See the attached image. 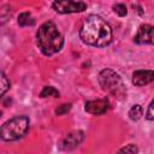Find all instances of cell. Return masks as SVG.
Here are the masks:
<instances>
[{
    "mask_svg": "<svg viewBox=\"0 0 154 154\" xmlns=\"http://www.w3.org/2000/svg\"><path fill=\"white\" fill-rule=\"evenodd\" d=\"M79 38L83 43L93 47H106L112 42L113 31L111 25L100 16H88L79 29Z\"/></svg>",
    "mask_w": 154,
    "mask_h": 154,
    "instance_id": "obj_1",
    "label": "cell"
},
{
    "mask_svg": "<svg viewBox=\"0 0 154 154\" xmlns=\"http://www.w3.org/2000/svg\"><path fill=\"white\" fill-rule=\"evenodd\" d=\"M36 41L40 51L47 57L58 53L64 46L63 35L57 29V25L51 20L40 25L36 32Z\"/></svg>",
    "mask_w": 154,
    "mask_h": 154,
    "instance_id": "obj_2",
    "label": "cell"
},
{
    "mask_svg": "<svg viewBox=\"0 0 154 154\" xmlns=\"http://www.w3.org/2000/svg\"><path fill=\"white\" fill-rule=\"evenodd\" d=\"M30 120L26 116H16L7 122H5L1 125L0 129V137L2 141L11 142V141H17L22 138L28 129H29Z\"/></svg>",
    "mask_w": 154,
    "mask_h": 154,
    "instance_id": "obj_3",
    "label": "cell"
},
{
    "mask_svg": "<svg viewBox=\"0 0 154 154\" xmlns=\"http://www.w3.org/2000/svg\"><path fill=\"white\" fill-rule=\"evenodd\" d=\"M99 83L103 91L108 93L116 99H124L126 95L122 77L111 69H103L99 73Z\"/></svg>",
    "mask_w": 154,
    "mask_h": 154,
    "instance_id": "obj_4",
    "label": "cell"
},
{
    "mask_svg": "<svg viewBox=\"0 0 154 154\" xmlns=\"http://www.w3.org/2000/svg\"><path fill=\"white\" fill-rule=\"evenodd\" d=\"M53 8L55 12L66 14V13H77L87 10V4L83 1H73V0H54Z\"/></svg>",
    "mask_w": 154,
    "mask_h": 154,
    "instance_id": "obj_5",
    "label": "cell"
},
{
    "mask_svg": "<svg viewBox=\"0 0 154 154\" xmlns=\"http://www.w3.org/2000/svg\"><path fill=\"white\" fill-rule=\"evenodd\" d=\"M134 41L138 45H154V26L150 24L140 25Z\"/></svg>",
    "mask_w": 154,
    "mask_h": 154,
    "instance_id": "obj_6",
    "label": "cell"
},
{
    "mask_svg": "<svg viewBox=\"0 0 154 154\" xmlns=\"http://www.w3.org/2000/svg\"><path fill=\"white\" fill-rule=\"evenodd\" d=\"M84 140V132L81 130H75L67 134L61 141V149L63 150H72L77 148Z\"/></svg>",
    "mask_w": 154,
    "mask_h": 154,
    "instance_id": "obj_7",
    "label": "cell"
},
{
    "mask_svg": "<svg viewBox=\"0 0 154 154\" xmlns=\"http://www.w3.org/2000/svg\"><path fill=\"white\" fill-rule=\"evenodd\" d=\"M84 109H85V112H88L93 116L105 114L108 111V101L106 99L87 101L84 105Z\"/></svg>",
    "mask_w": 154,
    "mask_h": 154,
    "instance_id": "obj_8",
    "label": "cell"
},
{
    "mask_svg": "<svg viewBox=\"0 0 154 154\" xmlns=\"http://www.w3.org/2000/svg\"><path fill=\"white\" fill-rule=\"evenodd\" d=\"M154 82L153 70H137L132 73V84L136 87H142Z\"/></svg>",
    "mask_w": 154,
    "mask_h": 154,
    "instance_id": "obj_9",
    "label": "cell"
},
{
    "mask_svg": "<svg viewBox=\"0 0 154 154\" xmlns=\"http://www.w3.org/2000/svg\"><path fill=\"white\" fill-rule=\"evenodd\" d=\"M18 25L19 26H31L35 24V19L31 17V14L29 12H22L18 16Z\"/></svg>",
    "mask_w": 154,
    "mask_h": 154,
    "instance_id": "obj_10",
    "label": "cell"
},
{
    "mask_svg": "<svg viewBox=\"0 0 154 154\" xmlns=\"http://www.w3.org/2000/svg\"><path fill=\"white\" fill-rule=\"evenodd\" d=\"M143 116V109H142V106L141 105H134L130 111H129V118L131 120H138L141 119V117Z\"/></svg>",
    "mask_w": 154,
    "mask_h": 154,
    "instance_id": "obj_11",
    "label": "cell"
},
{
    "mask_svg": "<svg viewBox=\"0 0 154 154\" xmlns=\"http://www.w3.org/2000/svg\"><path fill=\"white\" fill-rule=\"evenodd\" d=\"M59 91L54 88V87H52V85H46V87H43V89L41 90V93H40V96L41 97H48V96H54V97H59Z\"/></svg>",
    "mask_w": 154,
    "mask_h": 154,
    "instance_id": "obj_12",
    "label": "cell"
},
{
    "mask_svg": "<svg viewBox=\"0 0 154 154\" xmlns=\"http://www.w3.org/2000/svg\"><path fill=\"white\" fill-rule=\"evenodd\" d=\"M10 81H8V78L6 77V75L4 73V72H1V84H0V94H1V96L2 95H5V93L10 89Z\"/></svg>",
    "mask_w": 154,
    "mask_h": 154,
    "instance_id": "obj_13",
    "label": "cell"
},
{
    "mask_svg": "<svg viewBox=\"0 0 154 154\" xmlns=\"http://www.w3.org/2000/svg\"><path fill=\"white\" fill-rule=\"evenodd\" d=\"M71 107H72V105H71V103H63V105H60V106H58V107L55 108V114H57V116L66 114V113H69V112H70Z\"/></svg>",
    "mask_w": 154,
    "mask_h": 154,
    "instance_id": "obj_14",
    "label": "cell"
},
{
    "mask_svg": "<svg viewBox=\"0 0 154 154\" xmlns=\"http://www.w3.org/2000/svg\"><path fill=\"white\" fill-rule=\"evenodd\" d=\"M113 11H114V13H117L119 17H124V16L128 14V8H126V6L123 5V4H117V5H114V6H113Z\"/></svg>",
    "mask_w": 154,
    "mask_h": 154,
    "instance_id": "obj_15",
    "label": "cell"
},
{
    "mask_svg": "<svg viewBox=\"0 0 154 154\" xmlns=\"http://www.w3.org/2000/svg\"><path fill=\"white\" fill-rule=\"evenodd\" d=\"M119 152H120V153H129V154H136V153L138 152V148L136 147V144H134V143H130V144L125 146L124 148L119 149Z\"/></svg>",
    "mask_w": 154,
    "mask_h": 154,
    "instance_id": "obj_16",
    "label": "cell"
},
{
    "mask_svg": "<svg viewBox=\"0 0 154 154\" xmlns=\"http://www.w3.org/2000/svg\"><path fill=\"white\" fill-rule=\"evenodd\" d=\"M146 118L148 120H154V99L150 101L148 108H147V112H146Z\"/></svg>",
    "mask_w": 154,
    "mask_h": 154,
    "instance_id": "obj_17",
    "label": "cell"
}]
</instances>
